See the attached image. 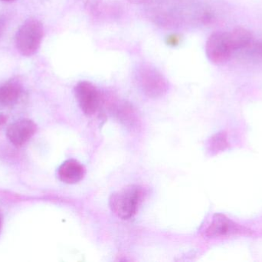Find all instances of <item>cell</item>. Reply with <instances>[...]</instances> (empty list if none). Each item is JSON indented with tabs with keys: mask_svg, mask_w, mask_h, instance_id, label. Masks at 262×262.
<instances>
[{
	"mask_svg": "<svg viewBox=\"0 0 262 262\" xmlns=\"http://www.w3.org/2000/svg\"><path fill=\"white\" fill-rule=\"evenodd\" d=\"M42 38V25L37 20H28L17 32L15 37L17 49L21 55L30 56L38 50Z\"/></svg>",
	"mask_w": 262,
	"mask_h": 262,
	"instance_id": "cell-2",
	"label": "cell"
},
{
	"mask_svg": "<svg viewBox=\"0 0 262 262\" xmlns=\"http://www.w3.org/2000/svg\"><path fill=\"white\" fill-rule=\"evenodd\" d=\"M128 1L133 4H143V3H146L149 0H128Z\"/></svg>",
	"mask_w": 262,
	"mask_h": 262,
	"instance_id": "cell-13",
	"label": "cell"
},
{
	"mask_svg": "<svg viewBox=\"0 0 262 262\" xmlns=\"http://www.w3.org/2000/svg\"><path fill=\"white\" fill-rule=\"evenodd\" d=\"M143 192L137 186H128L112 194L110 207L112 212L121 219L133 218L141 203Z\"/></svg>",
	"mask_w": 262,
	"mask_h": 262,
	"instance_id": "cell-1",
	"label": "cell"
},
{
	"mask_svg": "<svg viewBox=\"0 0 262 262\" xmlns=\"http://www.w3.org/2000/svg\"><path fill=\"white\" fill-rule=\"evenodd\" d=\"M137 81L145 95L150 98L163 96L168 89L167 81L160 72L150 67L143 66L137 71Z\"/></svg>",
	"mask_w": 262,
	"mask_h": 262,
	"instance_id": "cell-3",
	"label": "cell"
},
{
	"mask_svg": "<svg viewBox=\"0 0 262 262\" xmlns=\"http://www.w3.org/2000/svg\"><path fill=\"white\" fill-rule=\"evenodd\" d=\"M232 51L247 48L252 42V35L249 31L242 28L233 29L228 33Z\"/></svg>",
	"mask_w": 262,
	"mask_h": 262,
	"instance_id": "cell-9",
	"label": "cell"
},
{
	"mask_svg": "<svg viewBox=\"0 0 262 262\" xmlns=\"http://www.w3.org/2000/svg\"><path fill=\"white\" fill-rule=\"evenodd\" d=\"M253 52L255 56L262 58V43L255 45L253 49Z\"/></svg>",
	"mask_w": 262,
	"mask_h": 262,
	"instance_id": "cell-12",
	"label": "cell"
},
{
	"mask_svg": "<svg viewBox=\"0 0 262 262\" xmlns=\"http://www.w3.org/2000/svg\"><path fill=\"white\" fill-rule=\"evenodd\" d=\"M36 131V126L29 119L19 120L11 125L7 130L9 141L16 146H21L29 141Z\"/></svg>",
	"mask_w": 262,
	"mask_h": 262,
	"instance_id": "cell-7",
	"label": "cell"
},
{
	"mask_svg": "<svg viewBox=\"0 0 262 262\" xmlns=\"http://www.w3.org/2000/svg\"><path fill=\"white\" fill-rule=\"evenodd\" d=\"M252 231L228 218L223 214H216L206 230L205 235L209 238H227L234 235H252Z\"/></svg>",
	"mask_w": 262,
	"mask_h": 262,
	"instance_id": "cell-4",
	"label": "cell"
},
{
	"mask_svg": "<svg viewBox=\"0 0 262 262\" xmlns=\"http://www.w3.org/2000/svg\"><path fill=\"white\" fill-rule=\"evenodd\" d=\"M58 177L63 183L75 184L83 179L85 175L84 166L76 160H68L58 169Z\"/></svg>",
	"mask_w": 262,
	"mask_h": 262,
	"instance_id": "cell-8",
	"label": "cell"
},
{
	"mask_svg": "<svg viewBox=\"0 0 262 262\" xmlns=\"http://www.w3.org/2000/svg\"><path fill=\"white\" fill-rule=\"evenodd\" d=\"M232 49L226 32H215L208 38L206 52L211 63L221 65L226 63L232 55Z\"/></svg>",
	"mask_w": 262,
	"mask_h": 262,
	"instance_id": "cell-5",
	"label": "cell"
},
{
	"mask_svg": "<svg viewBox=\"0 0 262 262\" xmlns=\"http://www.w3.org/2000/svg\"><path fill=\"white\" fill-rule=\"evenodd\" d=\"M75 93L81 110L87 115H95L101 101L98 89L89 82H80L75 86Z\"/></svg>",
	"mask_w": 262,
	"mask_h": 262,
	"instance_id": "cell-6",
	"label": "cell"
},
{
	"mask_svg": "<svg viewBox=\"0 0 262 262\" xmlns=\"http://www.w3.org/2000/svg\"><path fill=\"white\" fill-rule=\"evenodd\" d=\"M3 23L2 20H0V33L2 32V30H3Z\"/></svg>",
	"mask_w": 262,
	"mask_h": 262,
	"instance_id": "cell-14",
	"label": "cell"
},
{
	"mask_svg": "<svg viewBox=\"0 0 262 262\" xmlns=\"http://www.w3.org/2000/svg\"><path fill=\"white\" fill-rule=\"evenodd\" d=\"M2 1H4V2H12V1H14V0H2Z\"/></svg>",
	"mask_w": 262,
	"mask_h": 262,
	"instance_id": "cell-16",
	"label": "cell"
},
{
	"mask_svg": "<svg viewBox=\"0 0 262 262\" xmlns=\"http://www.w3.org/2000/svg\"><path fill=\"white\" fill-rule=\"evenodd\" d=\"M2 223H3V218H2V215L1 213H0V232H1Z\"/></svg>",
	"mask_w": 262,
	"mask_h": 262,
	"instance_id": "cell-15",
	"label": "cell"
},
{
	"mask_svg": "<svg viewBox=\"0 0 262 262\" xmlns=\"http://www.w3.org/2000/svg\"><path fill=\"white\" fill-rule=\"evenodd\" d=\"M209 151L215 155L220 152H224L229 147L230 144L228 140L227 135L225 132H220L212 137L209 141Z\"/></svg>",
	"mask_w": 262,
	"mask_h": 262,
	"instance_id": "cell-11",
	"label": "cell"
},
{
	"mask_svg": "<svg viewBox=\"0 0 262 262\" xmlns=\"http://www.w3.org/2000/svg\"><path fill=\"white\" fill-rule=\"evenodd\" d=\"M21 88L16 83H6L0 86V104L8 106L18 100Z\"/></svg>",
	"mask_w": 262,
	"mask_h": 262,
	"instance_id": "cell-10",
	"label": "cell"
}]
</instances>
